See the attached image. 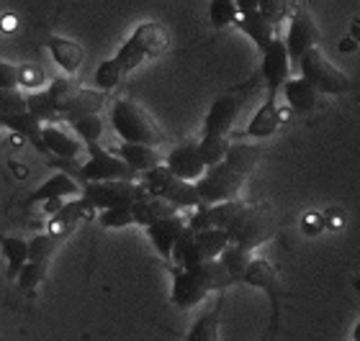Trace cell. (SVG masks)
<instances>
[{"instance_id": "cell-1", "label": "cell", "mask_w": 360, "mask_h": 341, "mask_svg": "<svg viewBox=\"0 0 360 341\" xmlns=\"http://www.w3.org/2000/svg\"><path fill=\"white\" fill-rule=\"evenodd\" d=\"M229 234L232 244H240L245 249H257V246L268 244L270 239H276L278 223L276 215L268 206L263 203H248L242 201L240 210L234 213V218L224 226Z\"/></svg>"}, {"instance_id": "cell-2", "label": "cell", "mask_w": 360, "mask_h": 341, "mask_svg": "<svg viewBox=\"0 0 360 341\" xmlns=\"http://www.w3.org/2000/svg\"><path fill=\"white\" fill-rule=\"evenodd\" d=\"M167 46H170L167 26H162L160 21H144L131 31V36L119 46V52L113 57L121 65L124 74H129L142 67L147 60H155L160 54H165Z\"/></svg>"}, {"instance_id": "cell-3", "label": "cell", "mask_w": 360, "mask_h": 341, "mask_svg": "<svg viewBox=\"0 0 360 341\" xmlns=\"http://www.w3.org/2000/svg\"><path fill=\"white\" fill-rule=\"evenodd\" d=\"M111 128L119 134L121 141H136V144H152L160 147L165 141V134L147 108L131 100L119 98L111 105Z\"/></svg>"}, {"instance_id": "cell-4", "label": "cell", "mask_w": 360, "mask_h": 341, "mask_svg": "<svg viewBox=\"0 0 360 341\" xmlns=\"http://www.w3.org/2000/svg\"><path fill=\"white\" fill-rule=\"evenodd\" d=\"M301 77H307L322 95H345L353 90V82L338 65H332L319 46H311L301 54V60L296 62Z\"/></svg>"}, {"instance_id": "cell-5", "label": "cell", "mask_w": 360, "mask_h": 341, "mask_svg": "<svg viewBox=\"0 0 360 341\" xmlns=\"http://www.w3.org/2000/svg\"><path fill=\"white\" fill-rule=\"evenodd\" d=\"M139 182H142L144 190L150 195L165 198V201L173 203L178 210H191V208L201 206V195L195 190V182L175 178L173 172L165 167V162L142 172V175H139Z\"/></svg>"}, {"instance_id": "cell-6", "label": "cell", "mask_w": 360, "mask_h": 341, "mask_svg": "<svg viewBox=\"0 0 360 341\" xmlns=\"http://www.w3.org/2000/svg\"><path fill=\"white\" fill-rule=\"evenodd\" d=\"M245 182H248V175L237 172L232 164L217 162L211 164V167H206L201 178L195 180V190L201 195V203L214 206V203L240 198Z\"/></svg>"}, {"instance_id": "cell-7", "label": "cell", "mask_w": 360, "mask_h": 341, "mask_svg": "<svg viewBox=\"0 0 360 341\" xmlns=\"http://www.w3.org/2000/svg\"><path fill=\"white\" fill-rule=\"evenodd\" d=\"M80 195L93 206V210H103L111 206L134 203L136 198L147 195V190L139 180H101V182H83Z\"/></svg>"}, {"instance_id": "cell-8", "label": "cell", "mask_w": 360, "mask_h": 341, "mask_svg": "<svg viewBox=\"0 0 360 341\" xmlns=\"http://www.w3.org/2000/svg\"><path fill=\"white\" fill-rule=\"evenodd\" d=\"M88 152V162L77 167V175L83 182H101V180H139L131 167H129L119 154H113L108 149L98 144H88L85 147Z\"/></svg>"}, {"instance_id": "cell-9", "label": "cell", "mask_w": 360, "mask_h": 341, "mask_svg": "<svg viewBox=\"0 0 360 341\" xmlns=\"http://www.w3.org/2000/svg\"><path fill=\"white\" fill-rule=\"evenodd\" d=\"M240 282L250 285V288L263 290L265 295L270 297V311H273V323H270V334L278 328V316H281V277L278 269L270 265L268 260H250V265L242 272Z\"/></svg>"}, {"instance_id": "cell-10", "label": "cell", "mask_w": 360, "mask_h": 341, "mask_svg": "<svg viewBox=\"0 0 360 341\" xmlns=\"http://www.w3.org/2000/svg\"><path fill=\"white\" fill-rule=\"evenodd\" d=\"M170 277H173L170 300H173V305L175 308H180V311H191V308H195V305L203 303V300L211 295L209 285H206V280L198 274V269L195 267L183 269V267H175L173 265Z\"/></svg>"}, {"instance_id": "cell-11", "label": "cell", "mask_w": 360, "mask_h": 341, "mask_svg": "<svg viewBox=\"0 0 360 341\" xmlns=\"http://www.w3.org/2000/svg\"><path fill=\"white\" fill-rule=\"evenodd\" d=\"M260 54H263L260 72H263V80H265V93H268V95H281V88H283V82L291 77V67H293L283 36L276 34L273 41H270Z\"/></svg>"}, {"instance_id": "cell-12", "label": "cell", "mask_w": 360, "mask_h": 341, "mask_svg": "<svg viewBox=\"0 0 360 341\" xmlns=\"http://www.w3.org/2000/svg\"><path fill=\"white\" fill-rule=\"evenodd\" d=\"M285 49H288V57H291V65L296 67V62L301 60V54L311 49V46H319V29H316L314 18L309 15V11L304 8H296L288 21V31H285Z\"/></svg>"}, {"instance_id": "cell-13", "label": "cell", "mask_w": 360, "mask_h": 341, "mask_svg": "<svg viewBox=\"0 0 360 341\" xmlns=\"http://www.w3.org/2000/svg\"><path fill=\"white\" fill-rule=\"evenodd\" d=\"M162 162H165V167L173 172L175 178L188 180V182H195V180L203 175V170H206V164H203V159H201V152H198V141H193V139L173 147L165 154Z\"/></svg>"}, {"instance_id": "cell-14", "label": "cell", "mask_w": 360, "mask_h": 341, "mask_svg": "<svg viewBox=\"0 0 360 341\" xmlns=\"http://www.w3.org/2000/svg\"><path fill=\"white\" fill-rule=\"evenodd\" d=\"M41 141H44V152L54 154L60 159H77L85 144L75 136L72 128H65L60 123H41Z\"/></svg>"}, {"instance_id": "cell-15", "label": "cell", "mask_w": 360, "mask_h": 341, "mask_svg": "<svg viewBox=\"0 0 360 341\" xmlns=\"http://www.w3.org/2000/svg\"><path fill=\"white\" fill-rule=\"evenodd\" d=\"M281 93H283L288 108H291L293 113H301V116L314 113L316 108H319V103H322V93H319L307 77H301V74L299 77H288V80L283 82Z\"/></svg>"}, {"instance_id": "cell-16", "label": "cell", "mask_w": 360, "mask_h": 341, "mask_svg": "<svg viewBox=\"0 0 360 341\" xmlns=\"http://www.w3.org/2000/svg\"><path fill=\"white\" fill-rule=\"evenodd\" d=\"M183 229H186V215L173 213V215H165V218L150 223L144 231H147V236H150L155 252H158L162 260L170 262V252H173L175 239L180 236V231Z\"/></svg>"}, {"instance_id": "cell-17", "label": "cell", "mask_w": 360, "mask_h": 341, "mask_svg": "<svg viewBox=\"0 0 360 341\" xmlns=\"http://www.w3.org/2000/svg\"><path fill=\"white\" fill-rule=\"evenodd\" d=\"M80 190H83V185H80L72 175H68V172H57V175H52L49 180H44V182L23 201V206H39V203H46V201L75 198V195H80Z\"/></svg>"}, {"instance_id": "cell-18", "label": "cell", "mask_w": 360, "mask_h": 341, "mask_svg": "<svg viewBox=\"0 0 360 341\" xmlns=\"http://www.w3.org/2000/svg\"><path fill=\"white\" fill-rule=\"evenodd\" d=\"M46 52H49L54 65H57L65 74H77L80 69H83L85 60H88V52H85L83 46L77 44V41H72V39H65V36H49V41H46Z\"/></svg>"}, {"instance_id": "cell-19", "label": "cell", "mask_w": 360, "mask_h": 341, "mask_svg": "<svg viewBox=\"0 0 360 341\" xmlns=\"http://www.w3.org/2000/svg\"><path fill=\"white\" fill-rule=\"evenodd\" d=\"M281 121H283V108L278 105V95H265L255 116L250 119L245 136H250V139H270L278 131Z\"/></svg>"}, {"instance_id": "cell-20", "label": "cell", "mask_w": 360, "mask_h": 341, "mask_svg": "<svg viewBox=\"0 0 360 341\" xmlns=\"http://www.w3.org/2000/svg\"><path fill=\"white\" fill-rule=\"evenodd\" d=\"M237 113H240V103L237 98L232 95H221L211 103L206 119H203V134H219V136H229L234 121H237Z\"/></svg>"}, {"instance_id": "cell-21", "label": "cell", "mask_w": 360, "mask_h": 341, "mask_svg": "<svg viewBox=\"0 0 360 341\" xmlns=\"http://www.w3.org/2000/svg\"><path fill=\"white\" fill-rule=\"evenodd\" d=\"M108 93L98 88H80L60 105V119H70V116H83V113H101L103 111Z\"/></svg>"}, {"instance_id": "cell-22", "label": "cell", "mask_w": 360, "mask_h": 341, "mask_svg": "<svg viewBox=\"0 0 360 341\" xmlns=\"http://www.w3.org/2000/svg\"><path fill=\"white\" fill-rule=\"evenodd\" d=\"M173 213H183L178 208L173 206L170 201L165 198H160V195H142V198H136L131 203V215H134V226H142L147 229L150 223L160 221V218H165V215H173Z\"/></svg>"}, {"instance_id": "cell-23", "label": "cell", "mask_w": 360, "mask_h": 341, "mask_svg": "<svg viewBox=\"0 0 360 341\" xmlns=\"http://www.w3.org/2000/svg\"><path fill=\"white\" fill-rule=\"evenodd\" d=\"M116 154H119L136 175H142V172L152 170V167H158V164H162V159H165V154H160L158 147H152V144H136V141H121V147Z\"/></svg>"}, {"instance_id": "cell-24", "label": "cell", "mask_w": 360, "mask_h": 341, "mask_svg": "<svg viewBox=\"0 0 360 341\" xmlns=\"http://www.w3.org/2000/svg\"><path fill=\"white\" fill-rule=\"evenodd\" d=\"M85 213H93V206L85 201L83 195H75L72 201H62V206L57 208L52 213V234L62 239V234H68L77 226V223L83 221Z\"/></svg>"}, {"instance_id": "cell-25", "label": "cell", "mask_w": 360, "mask_h": 341, "mask_svg": "<svg viewBox=\"0 0 360 341\" xmlns=\"http://www.w3.org/2000/svg\"><path fill=\"white\" fill-rule=\"evenodd\" d=\"M237 26H240L242 34L257 46V52H263L265 46L273 41V36H276V23L270 21V18H265L260 11L242 13L240 18H237Z\"/></svg>"}, {"instance_id": "cell-26", "label": "cell", "mask_w": 360, "mask_h": 341, "mask_svg": "<svg viewBox=\"0 0 360 341\" xmlns=\"http://www.w3.org/2000/svg\"><path fill=\"white\" fill-rule=\"evenodd\" d=\"M224 293L226 290H219L217 293V303L211 305L209 311L203 313L201 319L195 321L193 326L188 328L186 339L191 341H217L219 339V326H221V308H224Z\"/></svg>"}, {"instance_id": "cell-27", "label": "cell", "mask_w": 360, "mask_h": 341, "mask_svg": "<svg viewBox=\"0 0 360 341\" xmlns=\"http://www.w3.org/2000/svg\"><path fill=\"white\" fill-rule=\"evenodd\" d=\"M0 252L6 257L8 280H15L18 269L29 262V241L21 236H0Z\"/></svg>"}, {"instance_id": "cell-28", "label": "cell", "mask_w": 360, "mask_h": 341, "mask_svg": "<svg viewBox=\"0 0 360 341\" xmlns=\"http://www.w3.org/2000/svg\"><path fill=\"white\" fill-rule=\"evenodd\" d=\"M70 123V128L75 131V136L83 141L85 147L88 144H98L105 134V121L101 119V113H83V116H70L65 119Z\"/></svg>"}, {"instance_id": "cell-29", "label": "cell", "mask_w": 360, "mask_h": 341, "mask_svg": "<svg viewBox=\"0 0 360 341\" xmlns=\"http://www.w3.org/2000/svg\"><path fill=\"white\" fill-rule=\"evenodd\" d=\"M195 246H198V254L201 260H214L224 252V246L229 244V234L221 226H209V229H198L193 231Z\"/></svg>"}, {"instance_id": "cell-30", "label": "cell", "mask_w": 360, "mask_h": 341, "mask_svg": "<svg viewBox=\"0 0 360 341\" xmlns=\"http://www.w3.org/2000/svg\"><path fill=\"white\" fill-rule=\"evenodd\" d=\"M170 262H173L175 267H183V269H191L195 267L201 260V254H198V246H195V239H193V229H186L180 231V236L175 239L173 244V252H170Z\"/></svg>"}, {"instance_id": "cell-31", "label": "cell", "mask_w": 360, "mask_h": 341, "mask_svg": "<svg viewBox=\"0 0 360 341\" xmlns=\"http://www.w3.org/2000/svg\"><path fill=\"white\" fill-rule=\"evenodd\" d=\"M260 147H255V144H229V149H226V156L224 162L232 164L234 170L242 172V175H252V170L257 167V162H260Z\"/></svg>"}, {"instance_id": "cell-32", "label": "cell", "mask_w": 360, "mask_h": 341, "mask_svg": "<svg viewBox=\"0 0 360 341\" xmlns=\"http://www.w3.org/2000/svg\"><path fill=\"white\" fill-rule=\"evenodd\" d=\"M26 111L39 121V123H46V121L60 119V105L46 90H31L26 95Z\"/></svg>"}, {"instance_id": "cell-33", "label": "cell", "mask_w": 360, "mask_h": 341, "mask_svg": "<svg viewBox=\"0 0 360 341\" xmlns=\"http://www.w3.org/2000/svg\"><path fill=\"white\" fill-rule=\"evenodd\" d=\"M229 136H219V134H201L198 139V152H201V159L206 167L217 162H224L226 149H229Z\"/></svg>"}, {"instance_id": "cell-34", "label": "cell", "mask_w": 360, "mask_h": 341, "mask_svg": "<svg viewBox=\"0 0 360 341\" xmlns=\"http://www.w3.org/2000/svg\"><path fill=\"white\" fill-rule=\"evenodd\" d=\"M219 260H221V265L229 269V274L234 277V282H240L242 272H245V267H248L250 260H252V252L245 249V246L232 244V241H229V244L224 246V252L219 254Z\"/></svg>"}, {"instance_id": "cell-35", "label": "cell", "mask_w": 360, "mask_h": 341, "mask_svg": "<svg viewBox=\"0 0 360 341\" xmlns=\"http://www.w3.org/2000/svg\"><path fill=\"white\" fill-rule=\"evenodd\" d=\"M124 77H127V74H124L121 65L116 62V57H111V60H103L96 67V77H93V82H96L98 90H105V93H111V90L119 88V82L124 80Z\"/></svg>"}, {"instance_id": "cell-36", "label": "cell", "mask_w": 360, "mask_h": 341, "mask_svg": "<svg viewBox=\"0 0 360 341\" xmlns=\"http://www.w3.org/2000/svg\"><path fill=\"white\" fill-rule=\"evenodd\" d=\"M240 18V11L234 0H211L209 3V21L217 31H224L226 26H234Z\"/></svg>"}, {"instance_id": "cell-37", "label": "cell", "mask_w": 360, "mask_h": 341, "mask_svg": "<svg viewBox=\"0 0 360 341\" xmlns=\"http://www.w3.org/2000/svg\"><path fill=\"white\" fill-rule=\"evenodd\" d=\"M46 269H49V262L29 260L21 269H18L13 282H18V288H21L23 293H31V290H37L39 285H41V280L46 277Z\"/></svg>"}, {"instance_id": "cell-38", "label": "cell", "mask_w": 360, "mask_h": 341, "mask_svg": "<svg viewBox=\"0 0 360 341\" xmlns=\"http://www.w3.org/2000/svg\"><path fill=\"white\" fill-rule=\"evenodd\" d=\"M98 223L103 229H127V226H134V215H131V203L127 206H111L98 210Z\"/></svg>"}, {"instance_id": "cell-39", "label": "cell", "mask_w": 360, "mask_h": 341, "mask_svg": "<svg viewBox=\"0 0 360 341\" xmlns=\"http://www.w3.org/2000/svg\"><path fill=\"white\" fill-rule=\"evenodd\" d=\"M60 241L62 239L57 234H39L29 241V260H37V262H49L52 260V254L60 249Z\"/></svg>"}, {"instance_id": "cell-40", "label": "cell", "mask_w": 360, "mask_h": 341, "mask_svg": "<svg viewBox=\"0 0 360 341\" xmlns=\"http://www.w3.org/2000/svg\"><path fill=\"white\" fill-rule=\"evenodd\" d=\"M26 111V95L21 90H0V113H18Z\"/></svg>"}, {"instance_id": "cell-41", "label": "cell", "mask_w": 360, "mask_h": 341, "mask_svg": "<svg viewBox=\"0 0 360 341\" xmlns=\"http://www.w3.org/2000/svg\"><path fill=\"white\" fill-rule=\"evenodd\" d=\"M21 88V67L8 60H0V90Z\"/></svg>"}, {"instance_id": "cell-42", "label": "cell", "mask_w": 360, "mask_h": 341, "mask_svg": "<svg viewBox=\"0 0 360 341\" xmlns=\"http://www.w3.org/2000/svg\"><path fill=\"white\" fill-rule=\"evenodd\" d=\"M257 11L278 26L285 18V13H288V0H260Z\"/></svg>"}, {"instance_id": "cell-43", "label": "cell", "mask_w": 360, "mask_h": 341, "mask_svg": "<svg viewBox=\"0 0 360 341\" xmlns=\"http://www.w3.org/2000/svg\"><path fill=\"white\" fill-rule=\"evenodd\" d=\"M41 80H44V69L41 67H21V85L23 88L37 90V85Z\"/></svg>"}, {"instance_id": "cell-44", "label": "cell", "mask_w": 360, "mask_h": 341, "mask_svg": "<svg viewBox=\"0 0 360 341\" xmlns=\"http://www.w3.org/2000/svg\"><path fill=\"white\" fill-rule=\"evenodd\" d=\"M324 229V215L319 213H309L307 221H304V231H307L309 236H314V234H319V231Z\"/></svg>"}, {"instance_id": "cell-45", "label": "cell", "mask_w": 360, "mask_h": 341, "mask_svg": "<svg viewBox=\"0 0 360 341\" xmlns=\"http://www.w3.org/2000/svg\"><path fill=\"white\" fill-rule=\"evenodd\" d=\"M234 6H237V11L242 15V13H250V11H257L260 0H234Z\"/></svg>"}, {"instance_id": "cell-46", "label": "cell", "mask_w": 360, "mask_h": 341, "mask_svg": "<svg viewBox=\"0 0 360 341\" xmlns=\"http://www.w3.org/2000/svg\"><path fill=\"white\" fill-rule=\"evenodd\" d=\"M353 339H355V341H360V321L355 323V328H353Z\"/></svg>"}, {"instance_id": "cell-47", "label": "cell", "mask_w": 360, "mask_h": 341, "mask_svg": "<svg viewBox=\"0 0 360 341\" xmlns=\"http://www.w3.org/2000/svg\"><path fill=\"white\" fill-rule=\"evenodd\" d=\"M0 128H3V121H0Z\"/></svg>"}]
</instances>
